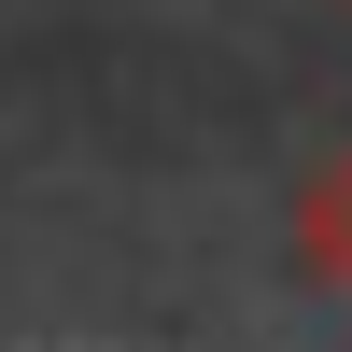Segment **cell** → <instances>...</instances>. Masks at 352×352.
<instances>
[{"instance_id":"1","label":"cell","mask_w":352,"mask_h":352,"mask_svg":"<svg viewBox=\"0 0 352 352\" xmlns=\"http://www.w3.org/2000/svg\"><path fill=\"white\" fill-rule=\"evenodd\" d=\"M296 268L324 282V296H352V155H324L296 184Z\"/></svg>"}]
</instances>
